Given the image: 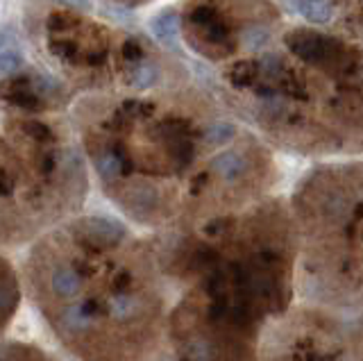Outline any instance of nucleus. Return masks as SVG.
I'll use <instances>...</instances> for the list:
<instances>
[{
    "instance_id": "nucleus-1",
    "label": "nucleus",
    "mask_w": 363,
    "mask_h": 361,
    "mask_svg": "<svg viewBox=\"0 0 363 361\" xmlns=\"http://www.w3.org/2000/svg\"><path fill=\"white\" fill-rule=\"evenodd\" d=\"M37 87L39 84H34L32 80L18 77V80H11V82L0 87V98H3L5 103L18 107V109L41 111L45 107V103H48V96H43Z\"/></svg>"
},
{
    "instance_id": "nucleus-2",
    "label": "nucleus",
    "mask_w": 363,
    "mask_h": 361,
    "mask_svg": "<svg viewBox=\"0 0 363 361\" xmlns=\"http://www.w3.org/2000/svg\"><path fill=\"white\" fill-rule=\"evenodd\" d=\"M152 35L164 43V46L177 48V35H179V16L173 9H166L164 14L152 18Z\"/></svg>"
},
{
    "instance_id": "nucleus-3",
    "label": "nucleus",
    "mask_w": 363,
    "mask_h": 361,
    "mask_svg": "<svg viewBox=\"0 0 363 361\" xmlns=\"http://www.w3.org/2000/svg\"><path fill=\"white\" fill-rule=\"evenodd\" d=\"M94 164L102 179H113L123 173V155L116 148H100L94 155Z\"/></svg>"
},
{
    "instance_id": "nucleus-4",
    "label": "nucleus",
    "mask_w": 363,
    "mask_h": 361,
    "mask_svg": "<svg viewBox=\"0 0 363 361\" xmlns=\"http://www.w3.org/2000/svg\"><path fill=\"white\" fill-rule=\"evenodd\" d=\"M211 168L223 179H227V182H234V179H238V177L243 175L245 162H243V157L238 155V152H223L218 157H213Z\"/></svg>"
},
{
    "instance_id": "nucleus-5",
    "label": "nucleus",
    "mask_w": 363,
    "mask_h": 361,
    "mask_svg": "<svg viewBox=\"0 0 363 361\" xmlns=\"http://www.w3.org/2000/svg\"><path fill=\"white\" fill-rule=\"evenodd\" d=\"M23 66V57L18 52L16 39L9 32H0V73L18 71Z\"/></svg>"
},
{
    "instance_id": "nucleus-6",
    "label": "nucleus",
    "mask_w": 363,
    "mask_h": 361,
    "mask_svg": "<svg viewBox=\"0 0 363 361\" xmlns=\"http://www.w3.org/2000/svg\"><path fill=\"white\" fill-rule=\"evenodd\" d=\"M86 228H89L86 230L89 236L98 243H113L123 236V225L107 221V218H91L86 223Z\"/></svg>"
},
{
    "instance_id": "nucleus-7",
    "label": "nucleus",
    "mask_w": 363,
    "mask_h": 361,
    "mask_svg": "<svg viewBox=\"0 0 363 361\" xmlns=\"http://www.w3.org/2000/svg\"><path fill=\"white\" fill-rule=\"evenodd\" d=\"M295 12L302 14L309 23H315V26H323L332 21V7H329L327 0H298Z\"/></svg>"
},
{
    "instance_id": "nucleus-8",
    "label": "nucleus",
    "mask_w": 363,
    "mask_h": 361,
    "mask_svg": "<svg viewBox=\"0 0 363 361\" xmlns=\"http://www.w3.org/2000/svg\"><path fill=\"white\" fill-rule=\"evenodd\" d=\"M157 80H159V69L147 62H136L128 73V82L136 89H147L157 84Z\"/></svg>"
},
{
    "instance_id": "nucleus-9",
    "label": "nucleus",
    "mask_w": 363,
    "mask_h": 361,
    "mask_svg": "<svg viewBox=\"0 0 363 361\" xmlns=\"http://www.w3.org/2000/svg\"><path fill=\"white\" fill-rule=\"evenodd\" d=\"M79 287V277L75 275V270L71 268H57L52 273V289L60 296H73Z\"/></svg>"
},
{
    "instance_id": "nucleus-10",
    "label": "nucleus",
    "mask_w": 363,
    "mask_h": 361,
    "mask_svg": "<svg viewBox=\"0 0 363 361\" xmlns=\"http://www.w3.org/2000/svg\"><path fill=\"white\" fill-rule=\"evenodd\" d=\"M241 41H243V46L247 50H255V52L264 50L270 43V32L266 28H261V26H252L241 35Z\"/></svg>"
},
{
    "instance_id": "nucleus-11",
    "label": "nucleus",
    "mask_w": 363,
    "mask_h": 361,
    "mask_svg": "<svg viewBox=\"0 0 363 361\" xmlns=\"http://www.w3.org/2000/svg\"><path fill=\"white\" fill-rule=\"evenodd\" d=\"M234 134H236V128L232 123H213V126L207 128V132H204V141L211 145H223L230 141Z\"/></svg>"
},
{
    "instance_id": "nucleus-12",
    "label": "nucleus",
    "mask_w": 363,
    "mask_h": 361,
    "mask_svg": "<svg viewBox=\"0 0 363 361\" xmlns=\"http://www.w3.org/2000/svg\"><path fill=\"white\" fill-rule=\"evenodd\" d=\"M23 130H26L34 141H48L50 139V130L45 128L43 123H39V121L26 123V126H23Z\"/></svg>"
},
{
    "instance_id": "nucleus-13",
    "label": "nucleus",
    "mask_w": 363,
    "mask_h": 361,
    "mask_svg": "<svg viewBox=\"0 0 363 361\" xmlns=\"http://www.w3.org/2000/svg\"><path fill=\"white\" fill-rule=\"evenodd\" d=\"M270 73V75H275L279 73V60L275 57V55H268V57L264 60V73Z\"/></svg>"
},
{
    "instance_id": "nucleus-14",
    "label": "nucleus",
    "mask_w": 363,
    "mask_h": 361,
    "mask_svg": "<svg viewBox=\"0 0 363 361\" xmlns=\"http://www.w3.org/2000/svg\"><path fill=\"white\" fill-rule=\"evenodd\" d=\"M14 189V179H11L7 173L0 171V194H7V191Z\"/></svg>"
},
{
    "instance_id": "nucleus-15",
    "label": "nucleus",
    "mask_w": 363,
    "mask_h": 361,
    "mask_svg": "<svg viewBox=\"0 0 363 361\" xmlns=\"http://www.w3.org/2000/svg\"><path fill=\"white\" fill-rule=\"evenodd\" d=\"M281 3L286 5V7L291 9V12H295V7H298V0H281Z\"/></svg>"
}]
</instances>
